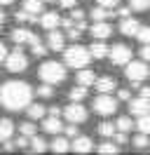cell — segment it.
<instances>
[{
  "instance_id": "obj_48",
  "label": "cell",
  "mask_w": 150,
  "mask_h": 155,
  "mask_svg": "<svg viewBox=\"0 0 150 155\" xmlns=\"http://www.w3.org/2000/svg\"><path fill=\"white\" fill-rule=\"evenodd\" d=\"M141 97L150 99V87H141Z\"/></svg>"
},
{
  "instance_id": "obj_11",
  "label": "cell",
  "mask_w": 150,
  "mask_h": 155,
  "mask_svg": "<svg viewBox=\"0 0 150 155\" xmlns=\"http://www.w3.org/2000/svg\"><path fill=\"white\" fill-rule=\"evenodd\" d=\"M9 38L14 40V45H31V40L35 38V33H31L28 28H14L9 33Z\"/></svg>"
},
{
  "instance_id": "obj_49",
  "label": "cell",
  "mask_w": 150,
  "mask_h": 155,
  "mask_svg": "<svg viewBox=\"0 0 150 155\" xmlns=\"http://www.w3.org/2000/svg\"><path fill=\"white\" fill-rule=\"evenodd\" d=\"M14 0H0V5H12Z\"/></svg>"
},
{
  "instance_id": "obj_6",
  "label": "cell",
  "mask_w": 150,
  "mask_h": 155,
  "mask_svg": "<svg viewBox=\"0 0 150 155\" xmlns=\"http://www.w3.org/2000/svg\"><path fill=\"white\" fill-rule=\"evenodd\" d=\"M64 115L68 122H75V125H82L87 120V108L80 104V101H70L68 106L64 108Z\"/></svg>"
},
{
  "instance_id": "obj_40",
  "label": "cell",
  "mask_w": 150,
  "mask_h": 155,
  "mask_svg": "<svg viewBox=\"0 0 150 155\" xmlns=\"http://www.w3.org/2000/svg\"><path fill=\"white\" fill-rule=\"evenodd\" d=\"M117 97H120V101H131V92H129V89H120Z\"/></svg>"
},
{
  "instance_id": "obj_39",
  "label": "cell",
  "mask_w": 150,
  "mask_h": 155,
  "mask_svg": "<svg viewBox=\"0 0 150 155\" xmlns=\"http://www.w3.org/2000/svg\"><path fill=\"white\" fill-rule=\"evenodd\" d=\"M141 57H143V61H150V42H145L141 47Z\"/></svg>"
},
{
  "instance_id": "obj_47",
  "label": "cell",
  "mask_w": 150,
  "mask_h": 155,
  "mask_svg": "<svg viewBox=\"0 0 150 155\" xmlns=\"http://www.w3.org/2000/svg\"><path fill=\"white\" fill-rule=\"evenodd\" d=\"M61 113H64V110H61V108H56V106H52V108H49V115H56V117H59Z\"/></svg>"
},
{
  "instance_id": "obj_3",
  "label": "cell",
  "mask_w": 150,
  "mask_h": 155,
  "mask_svg": "<svg viewBox=\"0 0 150 155\" xmlns=\"http://www.w3.org/2000/svg\"><path fill=\"white\" fill-rule=\"evenodd\" d=\"M89 59H92V49L82 47V45H73V47L64 49V61L70 68H84L89 64Z\"/></svg>"
},
{
  "instance_id": "obj_30",
  "label": "cell",
  "mask_w": 150,
  "mask_h": 155,
  "mask_svg": "<svg viewBox=\"0 0 150 155\" xmlns=\"http://www.w3.org/2000/svg\"><path fill=\"white\" fill-rule=\"evenodd\" d=\"M148 146H150V134H143V132H141V134L134 139V148H139V150H145Z\"/></svg>"
},
{
  "instance_id": "obj_4",
  "label": "cell",
  "mask_w": 150,
  "mask_h": 155,
  "mask_svg": "<svg viewBox=\"0 0 150 155\" xmlns=\"http://www.w3.org/2000/svg\"><path fill=\"white\" fill-rule=\"evenodd\" d=\"M5 66H7L9 73H24V71L28 68V59H26V54L21 52V45H17V49H12V52L7 54Z\"/></svg>"
},
{
  "instance_id": "obj_17",
  "label": "cell",
  "mask_w": 150,
  "mask_h": 155,
  "mask_svg": "<svg viewBox=\"0 0 150 155\" xmlns=\"http://www.w3.org/2000/svg\"><path fill=\"white\" fill-rule=\"evenodd\" d=\"M40 24H42V28L54 31L56 26L61 24V19H59V14H56V12H45V14L40 17Z\"/></svg>"
},
{
  "instance_id": "obj_31",
  "label": "cell",
  "mask_w": 150,
  "mask_h": 155,
  "mask_svg": "<svg viewBox=\"0 0 150 155\" xmlns=\"http://www.w3.org/2000/svg\"><path fill=\"white\" fill-rule=\"evenodd\" d=\"M136 127H139V132H143V134H150V113L141 115L136 120Z\"/></svg>"
},
{
  "instance_id": "obj_20",
  "label": "cell",
  "mask_w": 150,
  "mask_h": 155,
  "mask_svg": "<svg viewBox=\"0 0 150 155\" xmlns=\"http://www.w3.org/2000/svg\"><path fill=\"white\" fill-rule=\"evenodd\" d=\"M92 57L94 59H103V57H108L110 54V49H108V45L103 42V40H96V42H92Z\"/></svg>"
},
{
  "instance_id": "obj_50",
  "label": "cell",
  "mask_w": 150,
  "mask_h": 155,
  "mask_svg": "<svg viewBox=\"0 0 150 155\" xmlns=\"http://www.w3.org/2000/svg\"><path fill=\"white\" fill-rule=\"evenodd\" d=\"M2 24H5V14L0 12V28H2Z\"/></svg>"
},
{
  "instance_id": "obj_32",
  "label": "cell",
  "mask_w": 150,
  "mask_h": 155,
  "mask_svg": "<svg viewBox=\"0 0 150 155\" xmlns=\"http://www.w3.org/2000/svg\"><path fill=\"white\" fill-rule=\"evenodd\" d=\"M35 132H38V127L33 122H21L19 125V134H24V136H35Z\"/></svg>"
},
{
  "instance_id": "obj_37",
  "label": "cell",
  "mask_w": 150,
  "mask_h": 155,
  "mask_svg": "<svg viewBox=\"0 0 150 155\" xmlns=\"http://www.w3.org/2000/svg\"><path fill=\"white\" fill-rule=\"evenodd\" d=\"M64 132H66L68 139H77V125H75V122H68V125L64 127Z\"/></svg>"
},
{
  "instance_id": "obj_42",
  "label": "cell",
  "mask_w": 150,
  "mask_h": 155,
  "mask_svg": "<svg viewBox=\"0 0 150 155\" xmlns=\"http://www.w3.org/2000/svg\"><path fill=\"white\" fill-rule=\"evenodd\" d=\"M80 35H82V31L77 28V26H75V28H70V31H68V38H70V40H77V38H80Z\"/></svg>"
},
{
  "instance_id": "obj_43",
  "label": "cell",
  "mask_w": 150,
  "mask_h": 155,
  "mask_svg": "<svg viewBox=\"0 0 150 155\" xmlns=\"http://www.w3.org/2000/svg\"><path fill=\"white\" fill-rule=\"evenodd\" d=\"M73 21H75L73 17H68V19H61V26H64L66 31H70V28H73Z\"/></svg>"
},
{
  "instance_id": "obj_41",
  "label": "cell",
  "mask_w": 150,
  "mask_h": 155,
  "mask_svg": "<svg viewBox=\"0 0 150 155\" xmlns=\"http://www.w3.org/2000/svg\"><path fill=\"white\" fill-rule=\"evenodd\" d=\"M75 2H77V0H59V5H61L64 10H73Z\"/></svg>"
},
{
  "instance_id": "obj_35",
  "label": "cell",
  "mask_w": 150,
  "mask_h": 155,
  "mask_svg": "<svg viewBox=\"0 0 150 155\" xmlns=\"http://www.w3.org/2000/svg\"><path fill=\"white\" fill-rule=\"evenodd\" d=\"M54 85H49V82H42L40 87H38V97H42V99H49L52 94H54Z\"/></svg>"
},
{
  "instance_id": "obj_16",
  "label": "cell",
  "mask_w": 150,
  "mask_h": 155,
  "mask_svg": "<svg viewBox=\"0 0 150 155\" xmlns=\"http://www.w3.org/2000/svg\"><path fill=\"white\" fill-rule=\"evenodd\" d=\"M64 33H59V31H49V38H47V47L49 49H54V52H61L64 49Z\"/></svg>"
},
{
  "instance_id": "obj_14",
  "label": "cell",
  "mask_w": 150,
  "mask_h": 155,
  "mask_svg": "<svg viewBox=\"0 0 150 155\" xmlns=\"http://www.w3.org/2000/svg\"><path fill=\"white\" fill-rule=\"evenodd\" d=\"M73 150L75 153H92L94 150V143L89 136H77V139H73Z\"/></svg>"
},
{
  "instance_id": "obj_9",
  "label": "cell",
  "mask_w": 150,
  "mask_h": 155,
  "mask_svg": "<svg viewBox=\"0 0 150 155\" xmlns=\"http://www.w3.org/2000/svg\"><path fill=\"white\" fill-rule=\"evenodd\" d=\"M129 113H131V115H136V117L150 113V99H145V97L131 99V101H129Z\"/></svg>"
},
{
  "instance_id": "obj_8",
  "label": "cell",
  "mask_w": 150,
  "mask_h": 155,
  "mask_svg": "<svg viewBox=\"0 0 150 155\" xmlns=\"http://www.w3.org/2000/svg\"><path fill=\"white\" fill-rule=\"evenodd\" d=\"M110 61L115 66H127L131 61V49L127 45H112L110 49Z\"/></svg>"
},
{
  "instance_id": "obj_27",
  "label": "cell",
  "mask_w": 150,
  "mask_h": 155,
  "mask_svg": "<svg viewBox=\"0 0 150 155\" xmlns=\"http://www.w3.org/2000/svg\"><path fill=\"white\" fill-rule=\"evenodd\" d=\"M115 132H117V125H112V122H101L99 125V134L106 136V139H112Z\"/></svg>"
},
{
  "instance_id": "obj_24",
  "label": "cell",
  "mask_w": 150,
  "mask_h": 155,
  "mask_svg": "<svg viewBox=\"0 0 150 155\" xmlns=\"http://www.w3.org/2000/svg\"><path fill=\"white\" fill-rule=\"evenodd\" d=\"M33 153H45L49 143H45V139H40V136H31V146H28Z\"/></svg>"
},
{
  "instance_id": "obj_21",
  "label": "cell",
  "mask_w": 150,
  "mask_h": 155,
  "mask_svg": "<svg viewBox=\"0 0 150 155\" xmlns=\"http://www.w3.org/2000/svg\"><path fill=\"white\" fill-rule=\"evenodd\" d=\"M96 82V75H94V71H87V66L77 73V85H84V87H89Z\"/></svg>"
},
{
  "instance_id": "obj_7",
  "label": "cell",
  "mask_w": 150,
  "mask_h": 155,
  "mask_svg": "<svg viewBox=\"0 0 150 155\" xmlns=\"http://www.w3.org/2000/svg\"><path fill=\"white\" fill-rule=\"evenodd\" d=\"M124 73H127V78H129V82H143V80L150 75L145 61H129Z\"/></svg>"
},
{
  "instance_id": "obj_33",
  "label": "cell",
  "mask_w": 150,
  "mask_h": 155,
  "mask_svg": "<svg viewBox=\"0 0 150 155\" xmlns=\"http://www.w3.org/2000/svg\"><path fill=\"white\" fill-rule=\"evenodd\" d=\"M115 125H117V129H120V132H131L134 122H131V117H129V115H124V117H120Z\"/></svg>"
},
{
  "instance_id": "obj_25",
  "label": "cell",
  "mask_w": 150,
  "mask_h": 155,
  "mask_svg": "<svg viewBox=\"0 0 150 155\" xmlns=\"http://www.w3.org/2000/svg\"><path fill=\"white\" fill-rule=\"evenodd\" d=\"M96 150H99L101 155H115L117 150H120V146L112 143V141H103L101 146H96Z\"/></svg>"
},
{
  "instance_id": "obj_18",
  "label": "cell",
  "mask_w": 150,
  "mask_h": 155,
  "mask_svg": "<svg viewBox=\"0 0 150 155\" xmlns=\"http://www.w3.org/2000/svg\"><path fill=\"white\" fill-rule=\"evenodd\" d=\"M49 150H54V153H68V150H73V143H68V139H64V136H56L54 141L49 143Z\"/></svg>"
},
{
  "instance_id": "obj_34",
  "label": "cell",
  "mask_w": 150,
  "mask_h": 155,
  "mask_svg": "<svg viewBox=\"0 0 150 155\" xmlns=\"http://www.w3.org/2000/svg\"><path fill=\"white\" fill-rule=\"evenodd\" d=\"M129 7L136 12H145L150 7V0H129Z\"/></svg>"
},
{
  "instance_id": "obj_15",
  "label": "cell",
  "mask_w": 150,
  "mask_h": 155,
  "mask_svg": "<svg viewBox=\"0 0 150 155\" xmlns=\"http://www.w3.org/2000/svg\"><path fill=\"white\" fill-rule=\"evenodd\" d=\"M96 89L101 92V94H110L112 89H117V82H115V78H110V75H106V78H99L96 82Z\"/></svg>"
},
{
  "instance_id": "obj_44",
  "label": "cell",
  "mask_w": 150,
  "mask_h": 155,
  "mask_svg": "<svg viewBox=\"0 0 150 155\" xmlns=\"http://www.w3.org/2000/svg\"><path fill=\"white\" fill-rule=\"evenodd\" d=\"M117 2H120V0H99V5H103V7H115V5H117Z\"/></svg>"
},
{
  "instance_id": "obj_19",
  "label": "cell",
  "mask_w": 150,
  "mask_h": 155,
  "mask_svg": "<svg viewBox=\"0 0 150 155\" xmlns=\"http://www.w3.org/2000/svg\"><path fill=\"white\" fill-rule=\"evenodd\" d=\"M12 134H14V122H12L9 117H2V120H0V141L12 139Z\"/></svg>"
},
{
  "instance_id": "obj_45",
  "label": "cell",
  "mask_w": 150,
  "mask_h": 155,
  "mask_svg": "<svg viewBox=\"0 0 150 155\" xmlns=\"http://www.w3.org/2000/svg\"><path fill=\"white\" fill-rule=\"evenodd\" d=\"M7 47H5V45H2V42H0V61H5V59H7Z\"/></svg>"
},
{
  "instance_id": "obj_2",
  "label": "cell",
  "mask_w": 150,
  "mask_h": 155,
  "mask_svg": "<svg viewBox=\"0 0 150 155\" xmlns=\"http://www.w3.org/2000/svg\"><path fill=\"white\" fill-rule=\"evenodd\" d=\"M38 75L42 82H49V85H59L66 80V66L59 64V61H45L42 66L38 68Z\"/></svg>"
},
{
  "instance_id": "obj_1",
  "label": "cell",
  "mask_w": 150,
  "mask_h": 155,
  "mask_svg": "<svg viewBox=\"0 0 150 155\" xmlns=\"http://www.w3.org/2000/svg\"><path fill=\"white\" fill-rule=\"evenodd\" d=\"M33 101V89L28 82H19V80H9L0 87V106L7 110H26Z\"/></svg>"
},
{
  "instance_id": "obj_22",
  "label": "cell",
  "mask_w": 150,
  "mask_h": 155,
  "mask_svg": "<svg viewBox=\"0 0 150 155\" xmlns=\"http://www.w3.org/2000/svg\"><path fill=\"white\" fill-rule=\"evenodd\" d=\"M26 110H28V117H31V120H42L45 113H47V108L42 106V104H31Z\"/></svg>"
},
{
  "instance_id": "obj_10",
  "label": "cell",
  "mask_w": 150,
  "mask_h": 155,
  "mask_svg": "<svg viewBox=\"0 0 150 155\" xmlns=\"http://www.w3.org/2000/svg\"><path fill=\"white\" fill-rule=\"evenodd\" d=\"M89 33H92V38L94 40H106V38H110V24H106V21H94V26L89 28Z\"/></svg>"
},
{
  "instance_id": "obj_29",
  "label": "cell",
  "mask_w": 150,
  "mask_h": 155,
  "mask_svg": "<svg viewBox=\"0 0 150 155\" xmlns=\"http://www.w3.org/2000/svg\"><path fill=\"white\" fill-rule=\"evenodd\" d=\"M31 52H33V57H45V54H47V47L38 38H33V40H31Z\"/></svg>"
},
{
  "instance_id": "obj_36",
  "label": "cell",
  "mask_w": 150,
  "mask_h": 155,
  "mask_svg": "<svg viewBox=\"0 0 150 155\" xmlns=\"http://www.w3.org/2000/svg\"><path fill=\"white\" fill-rule=\"evenodd\" d=\"M136 38L145 45V42H150V26H141L139 28V33H136Z\"/></svg>"
},
{
  "instance_id": "obj_28",
  "label": "cell",
  "mask_w": 150,
  "mask_h": 155,
  "mask_svg": "<svg viewBox=\"0 0 150 155\" xmlns=\"http://www.w3.org/2000/svg\"><path fill=\"white\" fill-rule=\"evenodd\" d=\"M68 97H70V101H82V99L87 97V87H84V85H77V87H73L68 92Z\"/></svg>"
},
{
  "instance_id": "obj_46",
  "label": "cell",
  "mask_w": 150,
  "mask_h": 155,
  "mask_svg": "<svg viewBox=\"0 0 150 155\" xmlns=\"http://www.w3.org/2000/svg\"><path fill=\"white\" fill-rule=\"evenodd\" d=\"M117 14H120L122 19H127V17H129V14H131V7H122V10L117 12Z\"/></svg>"
},
{
  "instance_id": "obj_13",
  "label": "cell",
  "mask_w": 150,
  "mask_h": 155,
  "mask_svg": "<svg viewBox=\"0 0 150 155\" xmlns=\"http://www.w3.org/2000/svg\"><path fill=\"white\" fill-rule=\"evenodd\" d=\"M139 28H141V24L136 19H131V17H127V19H122V24H120V31H122V35H134L136 38V33H139Z\"/></svg>"
},
{
  "instance_id": "obj_23",
  "label": "cell",
  "mask_w": 150,
  "mask_h": 155,
  "mask_svg": "<svg viewBox=\"0 0 150 155\" xmlns=\"http://www.w3.org/2000/svg\"><path fill=\"white\" fill-rule=\"evenodd\" d=\"M89 14H92L94 21H106L108 17H110V7H103V5H99V7H94Z\"/></svg>"
},
{
  "instance_id": "obj_51",
  "label": "cell",
  "mask_w": 150,
  "mask_h": 155,
  "mask_svg": "<svg viewBox=\"0 0 150 155\" xmlns=\"http://www.w3.org/2000/svg\"><path fill=\"white\" fill-rule=\"evenodd\" d=\"M45 2H56V0H45Z\"/></svg>"
},
{
  "instance_id": "obj_38",
  "label": "cell",
  "mask_w": 150,
  "mask_h": 155,
  "mask_svg": "<svg viewBox=\"0 0 150 155\" xmlns=\"http://www.w3.org/2000/svg\"><path fill=\"white\" fill-rule=\"evenodd\" d=\"M112 139H115V143H117V146H127V143H129V139H127V132H120V134H115Z\"/></svg>"
},
{
  "instance_id": "obj_12",
  "label": "cell",
  "mask_w": 150,
  "mask_h": 155,
  "mask_svg": "<svg viewBox=\"0 0 150 155\" xmlns=\"http://www.w3.org/2000/svg\"><path fill=\"white\" fill-rule=\"evenodd\" d=\"M42 129H45L47 134H54V136H56L61 129H64V125H61V120H59L56 115H49V117H45V120H42Z\"/></svg>"
},
{
  "instance_id": "obj_26",
  "label": "cell",
  "mask_w": 150,
  "mask_h": 155,
  "mask_svg": "<svg viewBox=\"0 0 150 155\" xmlns=\"http://www.w3.org/2000/svg\"><path fill=\"white\" fill-rule=\"evenodd\" d=\"M45 7V0H24V10L33 12V14H40Z\"/></svg>"
},
{
  "instance_id": "obj_5",
  "label": "cell",
  "mask_w": 150,
  "mask_h": 155,
  "mask_svg": "<svg viewBox=\"0 0 150 155\" xmlns=\"http://www.w3.org/2000/svg\"><path fill=\"white\" fill-rule=\"evenodd\" d=\"M94 113H99V115H112L115 110H117V99L108 97V94H101V97L94 99Z\"/></svg>"
}]
</instances>
